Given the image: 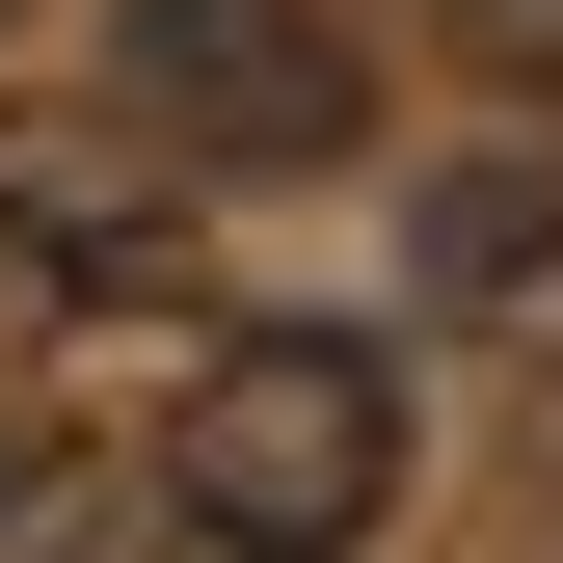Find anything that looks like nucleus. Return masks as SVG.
Here are the masks:
<instances>
[{"mask_svg": "<svg viewBox=\"0 0 563 563\" xmlns=\"http://www.w3.org/2000/svg\"><path fill=\"white\" fill-rule=\"evenodd\" d=\"M162 510L216 537V563H349V537L402 510V349L242 322L216 376H188V430H162Z\"/></svg>", "mask_w": 563, "mask_h": 563, "instance_id": "obj_1", "label": "nucleus"}, {"mask_svg": "<svg viewBox=\"0 0 563 563\" xmlns=\"http://www.w3.org/2000/svg\"><path fill=\"white\" fill-rule=\"evenodd\" d=\"M108 108L162 162H216V188H296V162L376 134V81H349L322 0H108Z\"/></svg>", "mask_w": 563, "mask_h": 563, "instance_id": "obj_2", "label": "nucleus"}, {"mask_svg": "<svg viewBox=\"0 0 563 563\" xmlns=\"http://www.w3.org/2000/svg\"><path fill=\"white\" fill-rule=\"evenodd\" d=\"M0 296L27 322H134V296H188V188H162V134H0Z\"/></svg>", "mask_w": 563, "mask_h": 563, "instance_id": "obj_3", "label": "nucleus"}, {"mask_svg": "<svg viewBox=\"0 0 563 563\" xmlns=\"http://www.w3.org/2000/svg\"><path fill=\"white\" fill-rule=\"evenodd\" d=\"M162 456H108V430H0V563H162Z\"/></svg>", "mask_w": 563, "mask_h": 563, "instance_id": "obj_4", "label": "nucleus"}, {"mask_svg": "<svg viewBox=\"0 0 563 563\" xmlns=\"http://www.w3.org/2000/svg\"><path fill=\"white\" fill-rule=\"evenodd\" d=\"M430 296H483V322L563 296V162H456V188H430Z\"/></svg>", "mask_w": 563, "mask_h": 563, "instance_id": "obj_5", "label": "nucleus"}, {"mask_svg": "<svg viewBox=\"0 0 563 563\" xmlns=\"http://www.w3.org/2000/svg\"><path fill=\"white\" fill-rule=\"evenodd\" d=\"M456 54L483 81H563V0H456Z\"/></svg>", "mask_w": 563, "mask_h": 563, "instance_id": "obj_6", "label": "nucleus"}]
</instances>
